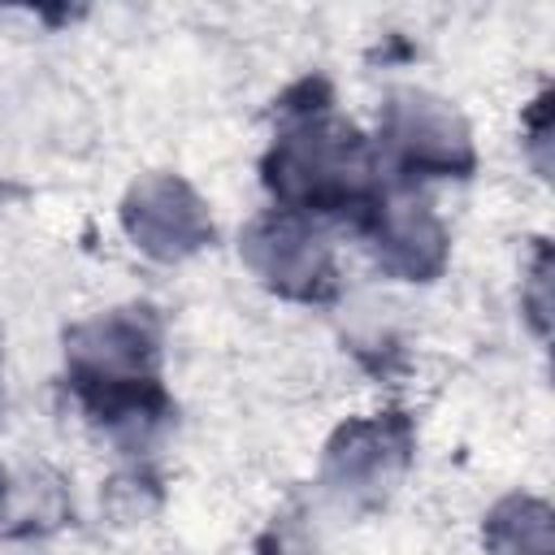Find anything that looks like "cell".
I'll list each match as a JSON object with an SVG mask.
<instances>
[{
    "label": "cell",
    "mask_w": 555,
    "mask_h": 555,
    "mask_svg": "<svg viewBox=\"0 0 555 555\" xmlns=\"http://www.w3.org/2000/svg\"><path fill=\"white\" fill-rule=\"evenodd\" d=\"M282 130L264 156V186L286 212H364L377 186L373 143L343 117L330 113L325 82L312 87L308 104H282Z\"/></svg>",
    "instance_id": "6da1fadb"
},
{
    "label": "cell",
    "mask_w": 555,
    "mask_h": 555,
    "mask_svg": "<svg viewBox=\"0 0 555 555\" xmlns=\"http://www.w3.org/2000/svg\"><path fill=\"white\" fill-rule=\"evenodd\" d=\"M65 364L78 399H100L156 382L160 325L152 308H117L65 334Z\"/></svg>",
    "instance_id": "7a4b0ae2"
},
{
    "label": "cell",
    "mask_w": 555,
    "mask_h": 555,
    "mask_svg": "<svg viewBox=\"0 0 555 555\" xmlns=\"http://www.w3.org/2000/svg\"><path fill=\"white\" fill-rule=\"evenodd\" d=\"M247 269L278 295L286 299H304V304H321L338 291L334 278V251L330 238L312 225V217L286 212V208H269L260 212L238 243Z\"/></svg>",
    "instance_id": "3957f363"
},
{
    "label": "cell",
    "mask_w": 555,
    "mask_h": 555,
    "mask_svg": "<svg viewBox=\"0 0 555 555\" xmlns=\"http://www.w3.org/2000/svg\"><path fill=\"white\" fill-rule=\"evenodd\" d=\"M382 152L408 178H464L477 165L464 117L429 91H399L386 100Z\"/></svg>",
    "instance_id": "277c9868"
},
{
    "label": "cell",
    "mask_w": 555,
    "mask_h": 555,
    "mask_svg": "<svg viewBox=\"0 0 555 555\" xmlns=\"http://www.w3.org/2000/svg\"><path fill=\"white\" fill-rule=\"evenodd\" d=\"M364 238L373 260L403 278V282H429L442 273L447 264V230L438 221V212L429 208L425 195H416L412 186H395V191H377L373 204L360 212Z\"/></svg>",
    "instance_id": "5b68a950"
},
{
    "label": "cell",
    "mask_w": 555,
    "mask_h": 555,
    "mask_svg": "<svg viewBox=\"0 0 555 555\" xmlns=\"http://www.w3.org/2000/svg\"><path fill=\"white\" fill-rule=\"evenodd\" d=\"M408 455H412L408 416L390 412V416L351 421L325 447V481L343 499L377 503L399 481V473L408 468Z\"/></svg>",
    "instance_id": "8992f818"
},
{
    "label": "cell",
    "mask_w": 555,
    "mask_h": 555,
    "mask_svg": "<svg viewBox=\"0 0 555 555\" xmlns=\"http://www.w3.org/2000/svg\"><path fill=\"white\" fill-rule=\"evenodd\" d=\"M121 225L156 260H186L191 251L212 243V217L204 199L173 173L134 182L121 204Z\"/></svg>",
    "instance_id": "52a82bcc"
},
{
    "label": "cell",
    "mask_w": 555,
    "mask_h": 555,
    "mask_svg": "<svg viewBox=\"0 0 555 555\" xmlns=\"http://www.w3.org/2000/svg\"><path fill=\"white\" fill-rule=\"evenodd\" d=\"M490 555H555V520L542 499L507 494L486 516Z\"/></svg>",
    "instance_id": "ba28073f"
},
{
    "label": "cell",
    "mask_w": 555,
    "mask_h": 555,
    "mask_svg": "<svg viewBox=\"0 0 555 555\" xmlns=\"http://www.w3.org/2000/svg\"><path fill=\"white\" fill-rule=\"evenodd\" d=\"M0 494H4V468H0Z\"/></svg>",
    "instance_id": "9c48e42d"
}]
</instances>
